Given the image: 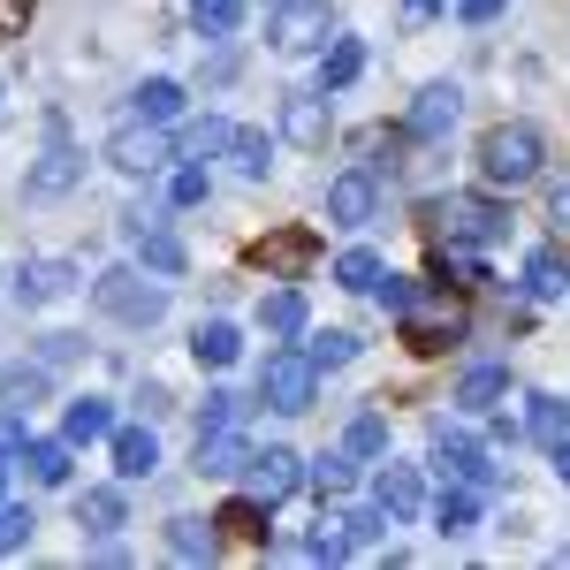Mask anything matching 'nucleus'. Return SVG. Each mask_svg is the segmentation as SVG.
Listing matches in <instances>:
<instances>
[{"label":"nucleus","mask_w":570,"mask_h":570,"mask_svg":"<svg viewBox=\"0 0 570 570\" xmlns=\"http://www.w3.org/2000/svg\"><path fill=\"white\" fill-rule=\"evenodd\" d=\"M419 220L434 228V244H472V252H480V244H502V236H510V214H502L494 198H464V190L434 198V206H426Z\"/></svg>","instance_id":"1"},{"label":"nucleus","mask_w":570,"mask_h":570,"mask_svg":"<svg viewBox=\"0 0 570 570\" xmlns=\"http://www.w3.org/2000/svg\"><path fill=\"white\" fill-rule=\"evenodd\" d=\"M540 160H548V145H540V130L532 122H502V130H487L480 137V176L487 183H532L540 176Z\"/></svg>","instance_id":"2"},{"label":"nucleus","mask_w":570,"mask_h":570,"mask_svg":"<svg viewBox=\"0 0 570 570\" xmlns=\"http://www.w3.org/2000/svg\"><path fill=\"white\" fill-rule=\"evenodd\" d=\"M464 289H441V297H419V305L403 312V343L419 357H441L449 343H464Z\"/></svg>","instance_id":"3"},{"label":"nucleus","mask_w":570,"mask_h":570,"mask_svg":"<svg viewBox=\"0 0 570 570\" xmlns=\"http://www.w3.org/2000/svg\"><path fill=\"white\" fill-rule=\"evenodd\" d=\"M312 395H320V365H312V351H274L259 365V403L266 411H312Z\"/></svg>","instance_id":"4"},{"label":"nucleus","mask_w":570,"mask_h":570,"mask_svg":"<svg viewBox=\"0 0 570 570\" xmlns=\"http://www.w3.org/2000/svg\"><path fill=\"white\" fill-rule=\"evenodd\" d=\"M91 297H99V312H115V320H130V327H153V320L168 312V289H160V282H145L137 266L99 274V282H91Z\"/></svg>","instance_id":"5"},{"label":"nucleus","mask_w":570,"mask_h":570,"mask_svg":"<svg viewBox=\"0 0 570 570\" xmlns=\"http://www.w3.org/2000/svg\"><path fill=\"white\" fill-rule=\"evenodd\" d=\"M312 259H320V236H312V228H274V236L252 244V266L274 274V282H297Z\"/></svg>","instance_id":"6"},{"label":"nucleus","mask_w":570,"mask_h":570,"mask_svg":"<svg viewBox=\"0 0 570 570\" xmlns=\"http://www.w3.org/2000/svg\"><path fill=\"white\" fill-rule=\"evenodd\" d=\"M305 487V456L297 449H252V494L259 502H289Z\"/></svg>","instance_id":"7"},{"label":"nucleus","mask_w":570,"mask_h":570,"mask_svg":"<svg viewBox=\"0 0 570 570\" xmlns=\"http://www.w3.org/2000/svg\"><path fill=\"white\" fill-rule=\"evenodd\" d=\"M274 46H282V53L327 46V0H289V8H274Z\"/></svg>","instance_id":"8"},{"label":"nucleus","mask_w":570,"mask_h":570,"mask_svg":"<svg viewBox=\"0 0 570 570\" xmlns=\"http://www.w3.org/2000/svg\"><path fill=\"white\" fill-rule=\"evenodd\" d=\"M434 456H441V472H449V480H464V487H494V464H487L480 441H464V434H449V426H434Z\"/></svg>","instance_id":"9"},{"label":"nucleus","mask_w":570,"mask_h":570,"mask_svg":"<svg viewBox=\"0 0 570 570\" xmlns=\"http://www.w3.org/2000/svg\"><path fill=\"white\" fill-rule=\"evenodd\" d=\"M107 160H115L122 176H153V168L168 160V137H160V122H145V130H115Z\"/></svg>","instance_id":"10"},{"label":"nucleus","mask_w":570,"mask_h":570,"mask_svg":"<svg viewBox=\"0 0 570 570\" xmlns=\"http://www.w3.org/2000/svg\"><path fill=\"white\" fill-rule=\"evenodd\" d=\"M77 176H85V160L69 153V137H61V122H46V160L31 168V190H39V198H61V190H69Z\"/></svg>","instance_id":"11"},{"label":"nucleus","mask_w":570,"mask_h":570,"mask_svg":"<svg viewBox=\"0 0 570 570\" xmlns=\"http://www.w3.org/2000/svg\"><path fill=\"white\" fill-rule=\"evenodd\" d=\"M327 220H335V228H365V220H373V176H365V168L327 183Z\"/></svg>","instance_id":"12"},{"label":"nucleus","mask_w":570,"mask_h":570,"mask_svg":"<svg viewBox=\"0 0 570 570\" xmlns=\"http://www.w3.org/2000/svg\"><path fill=\"white\" fill-rule=\"evenodd\" d=\"M282 137L305 145V153H320V145H327V91H297V99L282 107Z\"/></svg>","instance_id":"13"},{"label":"nucleus","mask_w":570,"mask_h":570,"mask_svg":"<svg viewBox=\"0 0 570 570\" xmlns=\"http://www.w3.org/2000/svg\"><path fill=\"white\" fill-rule=\"evenodd\" d=\"M69 289H77V266L69 259H31L16 274V297H23V305H53V297H69Z\"/></svg>","instance_id":"14"},{"label":"nucleus","mask_w":570,"mask_h":570,"mask_svg":"<svg viewBox=\"0 0 570 570\" xmlns=\"http://www.w3.org/2000/svg\"><path fill=\"white\" fill-rule=\"evenodd\" d=\"M198 472H214V480H228V472H252V441L244 434H198Z\"/></svg>","instance_id":"15"},{"label":"nucleus","mask_w":570,"mask_h":570,"mask_svg":"<svg viewBox=\"0 0 570 570\" xmlns=\"http://www.w3.org/2000/svg\"><path fill=\"white\" fill-rule=\"evenodd\" d=\"M153 464H160V441L145 426H115V472L122 480H153Z\"/></svg>","instance_id":"16"},{"label":"nucleus","mask_w":570,"mask_h":570,"mask_svg":"<svg viewBox=\"0 0 570 570\" xmlns=\"http://www.w3.org/2000/svg\"><path fill=\"white\" fill-rule=\"evenodd\" d=\"M449 122H456V85H426V91H419V107H411V122H403V130H411V137H441Z\"/></svg>","instance_id":"17"},{"label":"nucleus","mask_w":570,"mask_h":570,"mask_svg":"<svg viewBox=\"0 0 570 570\" xmlns=\"http://www.w3.org/2000/svg\"><path fill=\"white\" fill-rule=\"evenodd\" d=\"M525 434L540 441V449L570 441V403H563V395H525Z\"/></svg>","instance_id":"18"},{"label":"nucleus","mask_w":570,"mask_h":570,"mask_svg":"<svg viewBox=\"0 0 570 570\" xmlns=\"http://www.w3.org/2000/svg\"><path fill=\"white\" fill-rule=\"evenodd\" d=\"M419 502H426V480H419L411 464H389V472H381V510H389V518H419Z\"/></svg>","instance_id":"19"},{"label":"nucleus","mask_w":570,"mask_h":570,"mask_svg":"<svg viewBox=\"0 0 570 570\" xmlns=\"http://www.w3.org/2000/svg\"><path fill=\"white\" fill-rule=\"evenodd\" d=\"M266 510H274V502H259V494H244V502H228V510H220L214 525H220V532H236V540H252V548H266V540H274V525H266Z\"/></svg>","instance_id":"20"},{"label":"nucleus","mask_w":570,"mask_h":570,"mask_svg":"<svg viewBox=\"0 0 570 570\" xmlns=\"http://www.w3.org/2000/svg\"><path fill=\"white\" fill-rule=\"evenodd\" d=\"M168 548H176L183 563H214L220 556V532L206 518H168Z\"/></svg>","instance_id":"21"},{"label":"nucleus","mask_w":570,"mask_h":570,"mask_svg":"<svg viewBox=\"0 0 570 570\" xmlns=\"http://www.w3.org/2000/svg\"><path fill=\"white\" fill-rule=\"evenodd\" d=\"M434 525L449 532V540H456V532H472V525H480V487H464V480H456V487H441Z\"/></svg>","instance_id":"22"},{"label":"nucleus","mask_w":570,"mask_h":570,"mask_svg":"<svg viewBox=\"0 0 570 570\" xmlns=\"http://www.w3.org/2000/svg\"><path fill=\"white\" fill-rule=\"evenodd\" d=\"M107 434H115V411H107L99 395L69 403V426H61V441H69V449H85V441H107Z\"/></svg>","instance_id":"23"},{"label":"nucleus","mask_w":570,"mask_h":570,"mask_svg":"<svg viewBox=\"0 0 570 570\" xmlns=\"http://www.w3.org/2000/svg\"><path fill=\"white\" fill-rule=\"evenodd\" d=\"M502 395H510V373H502V365H472V373L456 381V403H464V411H494Z\"/></svg>","instance_id":"24"},{"label":"nucleus","mask_w":570,"mask_h":570,"mask_svg":"<svg viewBox=\"0 0 570 570\" xmlns=\"http://www.w3.org/2000/svg\"><path fill=\"white\" fill-rule=\"evenodd\" d=\"M236 351H244V335H236L228 320H206V327L190 335V357H198V365H236Z\"/></svg>","instance_id":"25"},{"label":"nucleus","mask_w":570,"mask_h":570,"mask_svg":"<svg viewBox=\"0 0 570 570\" xmlns=\"http://www.w3.org/2000/svg\"><path fill=\"white\" fill-rule=\"evenodd\" d=\"M434 274L449 282V289H480V282H487V266L472 259V244H441V252H434Z\"/></svg>","instance_id":"26"},{"label":"nucleus","mask_w":570,"mask_h":570,"mask_svg":"<svg viewBox=\"0 0 570 570\" xmlns=\"http://www.w3.org/2000/svg\"><path fill=\"white\" fill-rule=\"evenodd\" d=\"M357 69H365V46H357V39H335V46H327V61H320V91H343Z\"/></svg>","instance_id":"27"},{"label":"nucleus","mask_w":570,"mask_h":570,"mask_svg":"<svg viewBox=\"0 0 570 570\" xmlns=\"http://www.w3.org/2000/svg\"><path fill=\"white\" fill-rule=\"evenodd\" d=\"M259 320H266V335H305V297L297 289H274L259 305Z\"/></svg>","instance_id":"28"},{"label":"nucleus","mask_w":570,"mask_h":570,"mask_svg":"<svg viewBox=\"0 0 570 570\" xmlns=\"http://www.w3.org/2000/svg\"><path fill=\"white\" fill-rule=\"evenodd\" d=\"M23 464H31V480H39V487H61V480H69V441H31Z\"/></svg>","instance_id":"29"},{"label":"nucleus","mask_w":570,"mask_h":570,"mask_svg":"<svg viewBox=\"0 0 570 570\" xmlns=\"http://www.w3.org/2000/svg\"><path fill=\"white\" fill-rule=\"evenodd\" d=\"M137 115H145V122H176L183 115V85H168V77L137 85Z\"/></svg>","instance_id":"30"},{"label":"nucleus","mask_w":570,"mask_h":570,"mask_svg":"<svg viewBox=\"0 0 570 570\" xmlns=\"http://www.w3.org/2000/svg\"><path fill=\"white\" fill-rule=\"evenodd\" d=\"M77 525H91V532H115V525H122V494H115V487H91L85 502H77Z\"/></svg>","instance_id":"31"},{"label":"nucleus","mask_w":570,"mask_h":570,"mask_svg":"<svg viewBox=\"0 0 570 570\" xmlns=\"http://www.w3.org/2000/svg\"><path fill=\"white\" fill-rule=\"evenodd\" d=\"M137 244H145V266H153V274H183V244L160 228V220H153V228H137Z\"/></svg>","instance_id":"32"},{"label":"nucleus","mask_w":570,"mask_h":570,"mask_svg":"<svg viewBox=\"0 0 570 570\" xmlns=\"http://www.w3.org/2000/svg\"><path fill=\"white\" fill-rule=\"evenodd\" d=\"M190 16H198V31H214V39H228V31L244 23V0H190Z\"/></svg>","instance_id":"33"},{"label":"nucleus","mask_w":570,"mask_h":570,"mask_svg":"<svg viewBox=\"0 0 570 570\" xmlns=\"http://www.w3.org/2000/svg\"><path fill=\"white\" fill-rule=\"evenodd\" d=\"M525 282H532V297H563V289H570V274H563V259H556V252H532Z\"/></svg>","instance_id":"34"},{"label":"nucleus","mask_w":570,"mask_h":570,"mask_svg":"<svg viewBox=\"0 0 570 570\" xmlns=\"http://www.w3.org/2000/svg\"><path fill=\"white\" fill-rule=\"evenodd\" d=\"M389 449V419L381 411H357L351 419V456H381Z\"/></svg>","instance_id":"35"},{"label":"nucleus","mask_w":570,"mask_h":570,"mask_svg":"<svg viewBox=\"0 0 570 570\" xmlns=\"http://www.w3.org/2000/svg\"><path fill=\"white\" fill-rule=\"evenodd\" d=\"M335 282H343V289H373V282H381V259L357 244V252H343V259H335Z\"/></svg>","instance_id":"36"},{"label":"nucleus","mask_w":570,"mask_h":570,"mask_svg":"<svg viewBox=\"0 0 570 570\" xmlns=\"http://www.w3.org/2000/svg\"><path fill=\"white\" fill-rule=\"evenodd\" d=\"M335 525H343V540H351V548H365V540H381L395 518H389V510H343Z\"/></svg>","instance_id":"37"},{"label":"nucleus","mask_w":570,"mask_h":570,"mask_svg":"<svg viewBox=\"0 0 570 570\" xmlns=\"http://www.w3.org/2000/svg\"><path fill=\"white\" fill-rule=\"evenodd\" d=\"M228 160H236L244 176H266V160H274V145H266L259 130H236V145H228Z\"/></svg>","instance_id":"38"},{"label":"nucleus","mask_w":570,"mask_h":570,"mask_svg":"<svg viewBox=\"0 0 570 570\" xmlns=\"http://www.w3.org/2000/svg\"><path fill=\"white\" fill-rule=\"evenodd\" d=\"M312 480H320V494H351L357 487V456H320Z\"/></svg>","instance_id":"39"},{"label":"nucleus","mask_w":570,"mask_h":570,"mask_svg":"<svg viewBox=\"0 0 570 570\" xmlns=\"http://www.w3.org/2000/svg\"><path fill=\"white\" fill-rule=\"evenodd\" d=\"M305 556H312V563H343V556H351V540H343V525H335V518H320V532L305 540Z\"/></svg>","instance_id":"40"},{"label":"nucleus","mask_w":570,"mask_h":570,"mask_svg":"<svg viewBox=\"0 0 570 570\" xmlns=\"http://www.w3.org/2000/svg\"><path fill=\"white\" fill-rule=\"evenodd\" d=\"M351 357H357V335H343V327L312 335V365H351Z\"/></svg>","instance_id":"41"},{"label":"nucleus","mask_w":570,"mask_h":570,"mask_svg":"<svg viewBox=\"0 0 570 570\" xmlns=\"http://www.w3.org/2000/svg\"><path fill=\"white\" fill-rule=\"evenodd\" d=\"M373 297H381V305H389L395 320H403V312L419 305V282H403V274H381V282H373Z\"/></svg>","instance_id":"42"},{"label":"nucleus","mask_w":570,"mask_h":570,"mask_svg":"<svg viewBox=\"0 0 570 570\" xmlns=\"http://www.w3.org/2000/svg\"><path fill=\"white\" fill-rule=\"evenodd\" d=\"M31 395H46V373H23V365L0 373V403H31Z\"/></svg>","instance_id":"43"},{"label":"nucleus","mask_w":570,"mask_h":570,"mask_svg":"<svg viewBox=\"0 0 570 570\" xmlns=\"http://www.w3.org/2000/svg\"><path fill=\"white\" fill-rule=\"evenodd\" d=\"M183 145H190L198 160H206V153H228V145H236V122H198V130L183 137Z\"/></svg>","instance_id":"44"},{"label":"nucleus","mask_w":570,"mask_h":570,"mask_svg":"<svg viewBox=\"0 0 570 570\" xmlns=\"http://www.w3.org/2000/svg\"><path fill=\"white\" fill-rule=\"evenodd\" d=\"M31 540V510H16V502H0V556H16Z\"/></svg>","instance_id":"45"},{"label":"nucleus","mask_w":570,"mask_h":570,"mask_svg":"<svg viewBox=\"0 0 570 570\" xmlns=\"http://www.w3.org/2000/svg\"><path fill=\"white\" fill-rule=\"evenodd\" d=\"M168 198H176V206H198V198H206V168H176Z\"/></svg>","instance_id":"46"},{"label":"nucleus","mask_w":570,"mask_h":570,"mask_svg":"<svg viewBox=\"0 0 570 570\" xmlns=\"http://www.w3.org/2000/svg\"><path fill=\"white\" fill-rule=\"evenodd\" d=\"M236 419V395H206V419H198V434H220Z\"/></svg>","instance_id":"47"},{"label":"nucleus","mask_w":570,"mask_h":570,"mask_svg":"<svg viewBox=\"0 0 570 570\" xmlns=\"http://www.w3.org/2000/svg\"><path fill=\"white\" fill-rule=\"evenodd\" d=\"M23 23H31V0H0V39H23Z\"/></svg>","instance_id":"48"},{"label":"nucleus","mask_w":570,"mask_h":570,"mask_svg":"<svg viewBox=\"0 0 570 570\" xmlns=\"http://www.w3.org/2000/svg\"><path fill=\"white\" fill-rule=\"evenodd\" d=\"M456 8H464V23H494V16H502L510 0H456Z\"/></svg>","instance_id":"49"},{"label":"nucleus","mask_w":570,"mask_h":570,"mask_svg":"<svg viewBox=\"0 0 570 570\" xmlns=\"http://www.w3.org/2000/svg\"><path fill=\"white\" fill-rule=\"evenodd\" d=\"M8 449H23V419H16V411H0V456H8Z\"/></svg>","instance_id":"50"},{"label":"nucleus","mask_w":570,"mask_h":570,"mask_svg":"<svg viewBox=\"0 0 570 570\" xmlns=\"http://www.w3.org/2000/svg\"><path fill=\"white\" fill-rule=\"evenodd\" d=\"M403 23L419 31V23H434V0H403Z\"/></svg>","instance_id":"51"},{"label":"nucleus","mask_w":570,"mask_h":570,"mask_svg":"<svg viewBox=\"0 0 570 570\" xmlns=\"http://www.w3.org/2000/svg\"><path fill=\"white\" fill-rule=\"evenodd\" d=\"M548 220H556V228L570 236V190H556V206H548Z\"/></svg>","instance_id":"52"},{"label":"nucleus","mask_w":570,"mask_h":570,"mask_svg":"<svg viewBox=\"0 0 570 570\" xmlns=\"http://www.w3.org/2000/svg\"><path fill=\"white\" fill-rule=\"evenodd\" d=\"M556 472H563V487H570V441H556Z\"/></svg>","instance_id":"53"},{"label":"nucleus","mask_w":570,"mask_h":570,"mask_svg":"<svg viewBox=\"0 0 570 570\" xmlns=\"http://www.w3.org/2000/svg\"><path fill=\"white\" fill-rule=\"evenodd\" d=\"M274 8H289V0H266V16H274Z\"/></svg>","instance_id":"54"},{"label":"nucleus","mask_w":570,"mask_h":570,"mask_svg":"<svg viewBox=\"0 0 570 570\" xmlns=\"http://www.w3.org/2000/svg\"><path fill=\"white\" fill-rule=\"evenodd\" d=\"M0 494H8V464H0Z\"/></svg>","instance_id":"55"}]
</instances>
